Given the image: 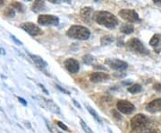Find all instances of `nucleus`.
Here are the masks:
<instances>
[{"instance_id":"1","label":"nucleus","mask_w":161,"mask_h":133,"mask_svg":"<svg viewBox=\"0 0 161 133\" xmlns=\"http://www.w3.org/2000/svg\"><path fill=\"white\" fill-rule=\"evenodd\" d=\"M93 19L96 23L107 28H115L118 25L117 18L107 11H98L93 15Z\"/></svg>"},{"instance_id":"2","label":"nucleus","mask_w":161,"mask_h":133,"mask_svg":"<svg viewBox=\"0 0 161 133\" xmlns=\"http://www.w3.org/2000/svg\"><path fill=\"white\" fill-rule=\"evenodd\" d=\"M66 35L73 39L77 40H88L90 36V32L87 27L82 25H73L66 32Z\"/></svg>"},{"instance_id":"3","label":"nucleus","mask_w":161,"mask_h":133,"mask_svg":"<svg viewBox=\"0 0 161 133\" xmlns=\"http://www.w3.org/2000/svg\"><path fill=\"white\" fill-rule=\"evenodd\" d=\"M149 125V119L144 114H137L131 120V126L133 130L142 131Z\"/></svg>"},{"instance_id":"4","label":"nucleus","mask_w":161,"mask_h":133,"mask_svg":"<svg viewBox=\"0 0 161 133\" xmlns=\"http://www.w3.org/2000/svg\"><path fill=\"white\" fill-rule=\"evenodd\" d=\"M36 99L39 101V103L43 108H45L46 110H49V111H52V112H54L56 114H59L61 112L60 108L53 101L49 100V99H47V98H45L43 96H37Z\"/></svg>"},{"instance_id":"5","label":"nucleus","mask_w":161,"mask_h":133,"mask_svg":"<svg viewBox=\"0 0 161 133\" xmlns=\"http://www.w3.org/2000/svg\"><path fill=\"white\" fill-rule=\"evenodd\" d=\"M126 46L132 51L140 53V54H146L147 53V51H146L144 45L142 44V42L136 38H132L130 41H128L126 43Z\"/></svg>"},{"instance_id":"6","label":"nucleus","mask_w":161,"mask_h":133,"mask_svg":"<svg viewBox=\"0 0 161 133\" xmlns=\"http://www.w3.org/2000/svg\"><path fill=\"white\" fill-rule=\"evenodd\" d=\"M119 16L124 20L129 23H136L140 21L139 15L132 9H122L121 11H119Z\"/></svg>"},{"instance_id":"7","label":"nucleus","mask_w":161,"mask_h":133,"mask_svg":"<svg viewBox=\"0 0 161 133\" xmlns=\"http://www.w3.org/2000/svg\"><path fill=\"white\" fill-rule=\"evenodd\" d=\"M38 23L41 25H57L59 19L52 15H41L38 17Z\"/></svg>"},{"instance_id":"8","label":"nucleus","mask_w":161,"mask_h":133,"mask_svg":"<svg viewBox=\"0 0 161 133\" xmlns=\"http://www.w3.org/2000/svg\"><path fill=\"white\" fill-rule=\"evenodd\" d=\"M116 108L120 112L124 113V114H130L135 110L134 105L132 103H130L129 101H126V100L118 101L117 103H116Z\"/></svg>"},{"instance_id":"9","label":"nucleus","mask_w":161,"mask_h":133,"mask_svg":"<svg viewBox=\"0 0 161 133\" xmlns=\"http://www.w3.org/2000/svg\"><path fill=\"white\" fill-rule=\"evenodd\" d=\"M21 28L23 30H24L27 33H29L30 35L32 36H37L39 34L41 33V30L40 28L35 25V24H32V23H30V22H27V23H24L21 25Z\"/></svg>"},{"instance_id":"10","label":"nucleus","mask_w":161,"mask_h":133,"mask_svg":"<svg viewBox=\"0 0 161 133\" xmlns=\"http://www.w3.org/2000/svg\"><path fill=\"white\" fill-rule=\"evenodd\" d=\"M106 64L108 65L111 68L115 70H124L127 68L128 64L123 60L117 59H108L106 60Z\"/></svg>"},{"instance_id":"11","label":"nucleus","mask_w":161,"mask_h":133,"mask_svg":"<svg viewBox=\"0 0 161 133\" xmlns=\"http://www.w3.org/2000/svg\"><path fill=\"white\" fill-rule=\"evenodd\" d=\"M64 65L65 67V68L70 72V73H73V74H75L79 71L80 69V64L79 62L74 59H67L65 62H64Z\"/></svg>"},{"instance_id":"12","label":"nucleus","mask_w":161,"mask_h":133,"mask_svg":"<svg viewBox=\"0 0 161 133\" xmlns=\"http://www.w3.org/2000/svg\"><path fill=\"white\" fill-rule=\"evenodd\" d=\"M146 109L149 112H157V111H161V98H157L155 99L153 101H151L147 106Z\"/></svg>"},{"instance_id":"13","label":"nucleus","mask_w":161,"mask_h":133,"mask_svg":"<svg viewBox=\"0 0 161 133\" xmlns=\"http://www.w3.org/2000/svg\"><path fill=\"white\" fill-rule=\"evenodd\" d=\"M109 78V76L106 73H102V72H96L93 73L90 77V79L91 82L93 83H99V82H103L106 81Z\"/></svg>"},{"instance_id":"14","label":"nucleus","mask_w":161,"mask_h":133,"mask_svg":"<svg viewBox=\"0 0 161 133\" xmlns=\"http://www.w3.org/2000/svg\"><path fill=\"white\" fill-rule=\"evenodd\" d=\"M149 44H150V46H152L154 48V50L157 53H160L161 52V35L160 34H155L151 38Z\"/></svg>"},{"instance_id":"15","label":"nucleus","mask_w":161,"mask_h":133,"mask_svg":"<svg viewBox=\"0 0 161 133\" xmlns=\"http://www.w3.org/2000/svg\"><path fill=\"white\" fill-rule=\"evenodd\" d=\"M81 17L87 24L90 23L92 16V9L90 7H84L81 10Z\"/></svg>"},{"instance_id":"16","label":"nucleus","mask_w":161,"mask_h":133,"mask_svg":"<svg viewBox=\"0 0 161 133\" xmlns=\"http://www.w3.org/2000/svg\"><path fill=\"white\" fill-rule=\"evenodd\" d=\"M30 57L32 58V59L34 61V63L40 68H46L48 66V63L40 56L38 55H33V54H30Z\"/></svg>"},{"instance_id":"17","label":"nucleus","mask_w":161,"mask_h":133,"mask_svg":"<svg viewBox=\"0 0 161 133\" xmlns=\"http://www.w3.org/2000/svg\"><path fill=\"white\" fill-rule=\"evenodd\" d=\"M42 10H45V3L43 1H36L32 5V11L38 13Z\"/></svg>"},{"instance_id":"18","label":"nucleus","mask_w":161,"mask_h":133,"mask_svg":"<svg viewBox=\"0 0 161 133\" xmlns=\"http://www.w3.org/2000/svg\"><path fill=\"white\" fill-rule=\"evenodd\" d=\"M133 31H134V27L132 25L124 24L121 26V32L125 33V34H130V33H133Z\"/></svg>"},{"instance_id":"19","label":"nucleus","mask_w":161,"mask_h":133,"mask_svg":"<svg viewBox=\"0 0 161 133\" xmlns=\"http://www.w3.org/2000/svg\"><path fill=\"white\" fill-rule=\"evenodd\" d=\"M86 108H87L88 111L91 114V116L94 118V120H95L96 121H98L99 123H100V124H101V123H102V120H101V118L99 116V114L96 112V111H95L93 108H91V107H90V106H88V105L86 106Z\"/></svg>"},{"instance_id":"20","label":"nucleus","mask_w":161,"mask_h":133,"mask_svg":"<svg viewBox=\"0 0 161 133\" xmlns=\"http://www.w3.org/2000/svg\"><path fill=\"white\" fill-rule=\"evenodd\" d=\"M128 91L132 94H136L141 91V86L139 84H134L132 85H131L130 87H128Z\"/></svg>"},{"instance_id":"21","label":"nucleus","mask_w":161,"mask_h":133,"mask_svg":"<svg viewBox=\"0 0 161 133\" xmlns=\"http://www.w3.org/2000/svg\"><path fill=\"white\" fill-rule=\"evenodd\" d=\"M113 41H114V38H113L112 36H110V35H107V36H104V37H102V38H101L100 42H101V44H102V45H108V44L112 43V42H113Z\"/></svg>"},{"instance_id":"22","label":"nucleus","mask_w":161,"mask_h":133,"mask_svg":"<svg viewBox=\"0 0 161 133\" xmlns=\"http://www.w3.org/2000/svg\"><path fill=\"white\" fill-rule=\"evenodd\" d=\"M80 123H81V126H82V129H83L86 133H94L93 130L86 124V122H85L83 120H80Z\"/></svg>"},{"instance_id":"23","label":"nucleus","mask_w":161,"mask_h":133,"mask_svg":"<svg viewBox=\"0 0 161 133\" xmlns=\"http://www.w3.org/2000/svg\"><path fill=\"white\" fill-rule=\"evenodd\" d=\"M93 61H94V59L90 55H86V56L83 57V62L85 64H87V65H90V64L93 63Z\"/></svg>"},{"instance_id":"24","label":"nucleus","mask_w":161,"mask_h":133,"mask_svg":"<svg viewBox=\"0 0 161 133\" xmlns=\"http://www.w3.org/2000/svg\"><path fill=\"white\" fill-rule=\"evenodd\" d=\"M12 6L15 7V8H16V9H18V10H21V11H24V6L21 4V3H19V2H15V3H13L12 4Z\"/></svg>"},{"instance_id":"25","label":"nucleus","mask_w":161,"mask_h":133,"mask_svg":"<svg viewBox=\"0 0 161 133\" xmlns=\"http://www.w3.org/2000/svg\"><path fill=\"white\" fill-rule=\"evenodd\" d=\"M57 125H58V126H59L62 129H64V130H65V131H70V130H69V129H68V127H67L65 124H64L62 121L57 120Z\"/></svg>"},{"instance_id":"26","label":"nucleus","mask_w":161,"mask_h":133,"mask_svg":"<svg viewBox=\"0 0 161 133\" xmlns=\"http://www.w3.org/2000/svg\"><path fill=\"white\" fill-rule=\"evenodd\" d=\"M5 15H7V16H15V11L13 10V8H8L6 12H5Z\"/></svg>"},{"instance_id":"27","label":"nucleus","mask_w":161,"mask_h":133,"mask_svg":"<svg viewBox=\"0 0 161 133\" xmlns=\"http://www.w3.org/2000/svg\"><path fill=\"white\" fill-rule=\"evenodd\" d=\"M47 126H48V128L50 129V131L52 132V133H60V132H58V130L57 129H55V128H53L52 126H50L49 123H47Z\"/></svg>"},{"instance_id":"28","label":"nucleus","mask_w":161,"mask_h":133,"mask_svg":"<svg viewBox=\"0 0 161 133\" xmlns=\"http://www.w3.org/2000/svg\"><path fill=\"white\" fill-rule=\"evenodd\" d=\"M11 38H12V40H13V41H14V42L17 44V45H22V44H23V43H22V42H20V41H19V40L15 37V36L12 35V36H11Z\"/></svg>"},{"instance_id":"29","label":"nucleus","mask_w":161,"mask_h":133,"mask_svg":"<svg viewBox=\"0 0 161 133\" xmlns=\"http://www.w3.org/2000/svg\"><path fill=\"white\" fill-rule=\"evenodd\" d=\"M154 89L157 90V91H158V92H161V84L157 83V84L154 85Z\"/></svg>"},{"instance_id":"30","label":"nucleus","mask_w":161,"mask_h":133,"mask_svg":"<svg viewBox=\"0 0 161 133\" xmlns=\"http://www.w3.org/2000/svg\"><path fill=\"white\" fill-rule=\"evenodd\" d=\"M57 88L58 89V90H60L61 92H63V93H65V94H70V93L68 92V91H66L65 89H64V88H62L61 86H59V85H57Z\"/></svg>"},{"instance_id":"31","label":"nucleus","mask_w":161,"mask_h":133,"mask_svg":"<svg viewBox=\"0 0 161 133\" xmlns=\"http://www.w3.org/2000/svg\"><path fill=\"white\" fill-rule=\"evenodd\" d=\"M141 133H157V132L153 129H144L141 131Z\"/></svg>"},{"instance_id":"32","label":"nucleus","mask_w":161,"mask_h":133,"mask_svg":"<svg viewBox=\"0 0 161 133\" xmlns=\"http://www.w3.org/2000/svg\"><path fill=\"white\" fill-rule=\"evenodd\" d=\"M19 101L24 104V105H26L27 104V103H26V101L24 100V99H23V98H21V97H19Z\"/></svg>"},{"instance_id":"33","label":"nucleus","mask_w":161,"mask_h":133,"mask_svg":"<svg viewBox=\"0 0 161 133\" xmlns=\"http://www.w3.org/2000/svg\"><path fill=\"white\" fill-rule=\"evenodd\" d=\"M73 102H74V104H75V105H76V106H77V107H78L79 109H81V105L79 104V103H77V102L75 101V100H74Z\"/></svg>"},{"instance_id":"34","label":"nucleus","mask_w":161,"mask_h":133,"mask_svg":"<svg viewBox=\"0 0 161 133\" xmlns=\"http://www.w3.org/2000/svg\"><path fill=\"white\" fill-rule=\"evenodd\" d=\"M0 54H2V55H5L6 52H5V50L2 49V48H0Z\"/></svg>"},{"instance_id":"35","label":"nucleus","mask_w":161,"mask_h":133,"mask_svg":"<svg viewBox=\"0 0 161 133\" xmlns=\"http://www.w3.org/2000/svg\"><path fill=\"white\" fill-rule=\"evenodd\" d=\"M40 85V87H41V88H42V89H43V91H44V92H45V93H47V94H48V91H47V90H46V89H45V88H44V86H43V85H40H40Z\"/></svg>"}]
</instances>
